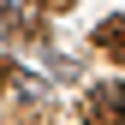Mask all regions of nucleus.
Listing matches in <instances>:
<instances>
[{
    "label": "nucleus",
    "instance_id": "1",
    "mask_svg": "<svg viewBox=\"0 0 125 125\" xmlns=\"http://www.w3.org/2000/svg\"><path fill=\"white\" fill-rule=\"evenodd\" d=\"M89 119L95 125H125V83H95L89 89Z\"/></svg>",
    "mask_w": 125,
    "mask_h": 125
},
{
    "label": "nucleus",
    "instance_id": "3",
    "mask_svg": "<svg viewBox=\"0 0 125 125\" xmlns=\"http://www.w3.org/2000/svg\"><path fill=\"white\" fill-rule=\"evenodd\" d=\"M0 83H12V60L6 54H0Z\"/></svg>",
    "mask_w": 125,
    "mask_h": 125
},
{
    "label": "nucleus",
    "instance_id": "2",
    "mask_svg": "<svg viewBox=\"0 0 125 125\" xmlns=\"http://www.w3.org/2000/svg\"><path fill=\"white\" fill-rule=\"evenodd\" d=\"M95 48H101L107 60H125V12H119V18H107V24L95 30Z\"/></svg>",
    "mask_w": 125,
    "mask_h": 125
}]
</instances>
